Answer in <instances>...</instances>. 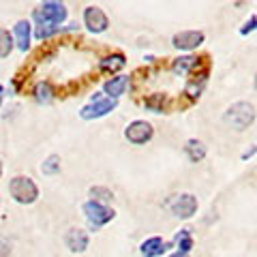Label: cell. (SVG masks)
Segmentation results:
<instances>
[{"instance_id": "obj_13", "label": "cell", "mask_w": 257, "mask_h": 257, "mask_svg": "<svg viewBox=\"0 0 257 257\" xmlns=\"http://www.w3.org/2000/svg\"><path fill=\"white\" fill-rule=\"evenodd\" d=\"M128 84H131V77L128 75H118V77H111L103 84V94H107L109 99H118L126 92Z\"/></svg>"}, {"instance_id": "obj_18", "label": "cell", "mask_w": 257, "mask_h": 257, "mask_svg": "<svg viewBox=\"0 0 257 257\" xmlns=\"http://www.w3.org/2000/svg\"><path fill=\"white\" fill-rule=\"evenodd\" d=\"M54 96H56V92H54L50 82H39L35 86V101L41 103V105H50L54 101Z\"/></svg>"}, {"instance_id": "obj_8", "label": "cell", "mask_w": 257, "mask_h": 257, "mask_svg": "<svg viewBox=\"0 0 257 257\" xmlns=\"http://www.w3.org/2000/svg\"><path fill=\"white\" fill-rule=\"evenodd\" d=\"M84 26L92 32V35H101L109 28V18L105 11L99 7H86L84 9Z\"/></svg>"}, {"instance_id": "obj_14", "label": "cell", "mask_w": 257, "mask_h": 257, "mask_svg": "<svg viewBox=\"0 0 257 257\" xmlns=\"http://www.w3.org/2000/svg\"><path fill=\"white\" fill-rule=\"evenodd\" d=\"M184 155H187V159L191 161V163H202V161L206 159V146H204V142L189 140L187 144H184Z\"/></svg>"}, {"instance_id": "obj_28", "label": "cell", "mask_w": 257, "mask_h": 257, "mask_svg": "<svg viewBox=\"0 0 257 257\" xmlns=\"http://www.w3.org/2000/svg\"><path fill=\"white\" fill-rule=\"evenodd\" d=\"M3 99H5V86H0V107H3Z\"/></svg>"}, {"instance_id": "obj_11", "label": "cell", "mask_w": 257, "mask_h": 257, "mask_svg": "<svg viewBox=\"0 0 257 257\" xmlns=\"http://www.w3.org/2000/svg\"><path fill=\"white\" fill-rule=\"evenodd\" d=\"M64 244L71 253H84L88 244H90V236H88V231L79 229V227H71L67 234H64Z\"/></svg>"}, {"instance_id": "obj_5", "label": "cell", "mask_w": 257, "mask_h": 257, "mask_svg": "<svg viewBox=\"0 0 257 257\" xmlns=\"http://www.w3.org/2000/svg\"><path fill=\"white\" fill-rule=\"evenodd\" d=\"M82 212L84 216L88 219V223L92 225V227H103V225H107L109 221H114V208H109L105 204H99V202H92V199H88V202H84L82 206Z\"/></svg>"}, {"instance_id": "obj_15", "label": "cell", "mask_w": 257, "mask_h": 257, "mask_svg": "<svg viewBox=\"0 0 257 257\" xmlns=\"http://www.w3.org/2000/svg\"><path fill=\"white\" fill-rule=\"evenodd\" d=\"M126 64V58H124V54H120V52H116V54H109V56H105L101 62H99V69L101 71H107V73H116V71H120Z\"/></svg>"}, {"instance_id": "obj_6", "label": "cell", "mask_w": 257, "mask_h": 257, "mask_svg": "<svg viewBox=\"0 0 257 257\" xmlns=\"http://www.w3.org/2000/svg\"><path fill=\"white\" fill-rule=\"evenodd\" d=\"M124 138L128 144H133V146H144V144H148L155 138V128H152V124L146 122V120H133V122L124 128Z\"/></svg>"}, {"instance_id": "obj_23", "label": "cell", "mask_w": 257, "mask_h": 257, "mask_svg": "<svg viewBox=\"0 0 257 257\" xmlns=\"http://www.w3.org/2000/svg\"><path fill=\"white\" fill-rule=\"evenodd\" d=\"M58 172H60V157H58V155H50V157L43 161L41 174H45V176H56Z\"/></svg>"}, {"instance_id": "obj_19", "label": "cell", "mask_w": 257, "mask_h": 257, "mask_svg": "<svg viewBox=\"0 0 257 257\" xmlns=\"http://www.w3.org/2000/svg\"><path fill=\"white\" fill-rule=\"evenodd\" d=\"M167 103H170L167 94H163V92H155V94H150L148 99L144 101V107H146L148 111H155V114H161V111H165Z\"/></svg>"}, {"instance_id": "obj_26", "label": "cell", "mask_w": 257, "mask_h": 257, "mask_svg": "<svg viewBox=\"0 0 257 257\" xmlns=\"http://www.w3.org/2000/svg\"><path fill=\"white\" fill-rule=\"evenodd\" d=\"M253 155H255V146H253L251 150H246V152H244V155H242V161H246V159H251Z\"/></svg>"}, {"instance_id": "obj_27", "label": "cell", "mask_w": 257, "mask_h": 257, "mask_svg": "<svg viewBox=\"0 0 257 257\" xmlns=\"http://www.w3.org/2000/svg\"><path fill=\"white\" fill-rule=\"evenodd\" d=\"M43 5H64V0H43Z\"/></svg>"}, {"instance_id": "obj_17", "label": "cell", "mask_w": 257, "mask_h": 257, "mask_svg": "<svg viewBox=\"0 0 257 257\" xmlns=\"http://www.w3.org/2000/svg\"><path fill=\"white\" fill-rule=\"evenodd\" d=\"M174 246H176V251L178 253H191V248H193V234H191V229L189 227H184V229H180L178 234L174 236V242H172Z\"/></svg>"}, {"instance_id": "obj_1", "label": "cell", "mask_w": 257, "mask_h": 257, "mask_svg": "<svg viewBox=\"0 0 257 257\" xmlns=\"http://www.w3.org/2000/svg\"><path fill=\"white\" fill-rule=\"evenodd\" d=\"M223 122L234 131H244L255 122V105L246 101H238L234 105H229L227 111L223 114Z\"/></svg>"}, {"instance_id": "obj_16", "label": "cell", "mask_w": 257, "mask_h": 257, "mask_svg": "<svg viewBox=\"0 0 257 257\" xmlns=\"http://www.w3.org/2000/svg\"><path fill=\"white\" fill-rule=\"evenodd\" d=\"M206 82H208V71H204V73L193 77L191 82L187 84V88H184V94L191 96V99H199V94H202V90L206 88Z\"/></svg>"}, {"instance_id": "obj_22", "label": "cell", "mask_w": 257, "mask_h": 257, "mask_svg": "<svg viewBox=\"0 0 257 257\" xmlns=\"http://www.w3.org/2000/svg\"><path fill=\"white\" fill-rule=\"evenodd\" d=\"M13 35L9 30H5V28H0V58H9L11 52H13Z\"/></svg>"}, {"instance_id": "obj_20", "label": "cell", "mask_w": 257, "mask_h": 257, "mask_svg": "<svg viewBox=\"0 0 257 257\" xmlns=\"http://www.w3.org/2000/svg\"><path fill=\"white\" fill-rule=\"evenodd\" d=\"M197 64V58L195 56H180V58H176L174 64H172V71L176 75H187L189 71L195 69Z\"/></svg>"}, {"instance_id": "obj_21", "label": "cell", "mask_w": 257, "mask_h": 257, "mask_svg": "<svg viewBox=\"0 0 257 257\" xmlns=\"http://www.w3.org/2000/svg\"><path fill=\"white\" fill-rule=\"evenodd\" d=\"M88 195H90L92 202H99V204H105V206L114 199V193H111L107 187H90Z\"/></svg>"}, {"instance_id": "obj_30", "label": "cell", "mask_w": 257, "mask_h": 257, "mask_svg": "<svg viewBox=\"0 0 257 257\" xmlns=\"http://www.w3.org/2000/svg\"><path fill=\"white\" fill-rule=\"evenodd\" d=\"M0 176H3V159H0Z\"/></svg>"}, {"instance_id": "obj_4", "label": "cell", "mask_w": 257, "mask_h": 257, "mask_svg": "<svg viewBox=\"0 0 257 257\" xmlns=\"http://www.w3.org/2000/svg\"><path fill=\"white\" fill-rule=\"evenodd\" d=\"M69 18V11L64 5H43L41 9L32 13V20L37 22V26H54L60 28V24Z\"/></svg>"}, {"instance_id": "obj_24", "label": "cell", "mask_w": 257, "mask_h": 257, "mask_svg": "<svg viewBox=\"0 0 257 257\" xmlns=\"http://www.w3.org/2000/svg\"><path fill=\"white\" fill-rule=\"evenodd\" d=\"M9 255H11V242L0 236V257H9Z\"/></svg>"}, {"instance_id": "obj_29", "label": "cell", "mask_w": 257, "mask_h": 257, "mask_svg": "<svg viewBox=\"0 0 257 257\" xmlns=\"http://www.w3.org/2000/svg\"><path fill=\"white\" fill-rule=\"evenodd\" d=\"M170 257H189V255H187V253H178V251H176V253L170 255Z\"/></svg>"}, {"instance_id": "obj_12", "label": "cell", "mask_w": 257, "mask_h": 257, "mask_svg": "<svg viewBox=\"0 0 257 257\" xmlns=\"http://www.w3.org/2000/svg\"><path fill=\"white\" fill-rule=\"evenodd\" d=\"M13 43L18 45L20 52H28L30 50V39H32V24L28 20H20L13 28Z\"/></svg>"}, {"instance_id": "obj_25", "label": "cell", "mask_w": 257, "mask_h": 257, "mask_svg": "<svg viewBox=\"0 0 257 257\" xmlns=\"http://www.w3.org/2000/svg\"><path fill=\"white\" fill-rule=\"evenodd\" d=\"M255 24H257V18H255V15H251V18H248V22L244 24L242 28H240V35H248V32H253V30H255Z\"/></svg>"}, {"instance_id": "obj_3", "label": "cell", "mask_w": 257, "mask_h": 257, "mask_svg": "<svg viewBox=\"0 0 257 257\" xmlns=\"http://www.w3.org/2000/svg\"><path fill=\"white\" fill-rule=\"evenodd\" d=\"M165 206H167V210L176 216V219L187 221L197 212L199 202H197V197L193 195V193H178V195H172L170 199H167Z\"/></svg>"}, {"instance_id": "obj_2", "label": "cell", "mask_w": 257, "mask_h": 257, "mask_svg": "<svg viewBox=\"0 0 257 257\" xmlns=\"http://www.w3.org/2000/svg\"><path fill=\"white\" fill-rule=\"evenodd\" d=\"M9 193L15 202L22 206H30L39 199V187L30 176H15L9 182Z\"/></svg>"}, {"instance_id": "obj_7", "label": "cell", "mask_w": 257, "mask_h": 257, "mask_svg": "<svg viewBox=\"0 0 257 257\" xmlns=\"http://www.w3.org/2000/svg\"><path fill=\"white\" fill-rule=\"evenodd\" d=\"M118 107V99H109V96H101L96 101H90L88 105H84L79 109V116L84 120H96V118H103L107 116L109 111H114Z\"/></svg>"}, {"instance_id": "obj_10", "label": "cell", "mask_w": 257, "mask_h": 257, "mask_svg": "<svg viewBox=\"0 0 257 257\" xmlns=\"http://www.w3.org/2000/svg\"><path fill=\"white\" fill-rule=\"evenodd\" d=\"M172 248H174L172 242H165L163 238L152 236L140 244V253H142V257H163L167 251H172Z\"/></svg>"}, {"instance_id": "obj_9", "label": "cell", "mask_w": 257, "mask_h": 257, "mask_svg": "<svg viewBox=\"0 0 257 257\" xmlns=\"http://www.w3.org/2000/svg\"><path fill=\"white\" fill-rule=\"evenodd\" d=\"M204 32L202 30H182V32H176L174 39H172V45L176 50H184V52H191V50H197L199 45L204 43Z\"/></svg>"}]
</instances>
